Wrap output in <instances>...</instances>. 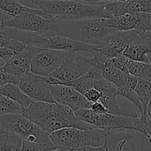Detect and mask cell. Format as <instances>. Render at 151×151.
<instances>
[{
  "mask_svg": "<svg viewBox=\"0 0 151 151\" xmlns=\"http://www.w3.org/2000/svg\"><path fill=\"white\" fill-rule=\"evenodd\" d=\"M22 114L49 134L63 128L93 129V125L81 120L72 109L56 102L32 101L22 109Z\"/></svg>",
  "mask_w": 151,
  "mask_h": 151,
  "instance_id": "1",
  "label": "cell"
},
{
  "mask_svg": "<svg viewBox=\"0 0 151 151\" xmlns=\"http://www.w3.org/2000/svg\"><path fill=\"white\" fill-rule=\"evenodd\" d=\"M50 30L66 37L101 48L114 36L117 29L105 27L100 19H52Z\"/></svg>",
  "mask_w": 151,
  "mask_h": 151,
  "instance_id": "2",
  "label": "cell"
},
{
  "mask_svg": "<svg viewBox=\"0 0 151 151\" xmlns=\"http://www.w3.org/2000/svg\"><path fill=\"white\" fill-rule=\"evenodd\" d=\"M75 114L81 120L84 121L94 128L100 129L131 130L142 133L150 141V114L129 116L124 114L112 113H97L89 109H82L75 111Z\"/></svg>",
  "mask_w": 151,
  "mask_h": 151,
  "instance_id": "3",
  "label": "cell"
},
{
  "mask_svg": "<svg viewBox=\"0 0 151 151\" xmlns=\"http://www.w3.org/2000/svg\"><path fill=\"white\" fill-rule=\"evenodd\" d=\"M111 131L63 128L50 134L55 150H94L104 144Z\"/></svg>",
  "mask_w": 151,
  "mask_h": 151,
  "instance_id": "4",
  "label": "cell"
},
{
  "mask_svg": "<svg viewBox=\"0 0 151 151\" xmlns=\"http://www.w3.org/2000/svg\"><path fill=\"white\" fill-rule=\"evenodd\" d=\"M52 19H105L104 4H94L72 0H32Z\"/></svg>",
  "mask_w": 151,
  "mask_h": 151,
  "instance_id": "5",
  "label": "cell"
},
{
  "mask_svg": "<svg viewBox=\"0 0 151 151\" xmlns=\"http://www.w3.org/2000/svg\"><path fill=\"white\" fill-rule=\"evenodd\" d=\"M0 127L29 142L46 143L51 141L50 134L22 114H10L0 117Z\"/></svg>",
  "mask_w": 151,
  "mask_h": 151,
  "instance_id": "6",
  "label": "cell"
},
{
  "mask_svg": "<svg viewBox=\"0 0 151 151\" xmlns=\"http://www.w3.org/2000/svg\"><path fill=\"white\" fill-rule=\"evenodd\" d=\"M92 66L91 58L76 52L71 53L58 69L43 78L50 85H59L60 82L73 81L83 76Z\"/></svg>",
  "mask_w": 151,
  "mask_h": 151,
  "instance_id": "7",
  "label": "cell"
},
{
  "mask_svg": "<svg viewBox=\"0 0 151 151\" xmlns=\"http://www.w3.org/2000/svg\"><path fill=\"white\" fill-rule=\"evenodd\" d=\"M50 16L42 10L33 8L14 16L10 20L4 21V27L17 28L44 35L50 30Z\"/></svg>",
  "mask_w": 151,
  "mask_h": 151,
  "instance_id": "8",
  "label": "cell"
},
{
  "mask_svg": "<svg viewBox=\"0 0 151 151\" xmlns=\"http://www.w3.org/2000/svg\"><path fill=\"white\" fill-rule=\"evenodd\" d=\"M70 52L42 48L31 60L30 72L41 77L48 76L59 67Z\"/></svg>",
  "mask_w": 151,
  "mask_h": 151,
  "instance_id": "9",
  "label": "cell"
},
{
  "mask_svg": "<svg viewBox=\"0 0 151 151\" xmlns=\"http://www.w3.org/2000/svg\"><path fill=\"white\" fill-rule=\"evenodd\" d=\"M33 45L41 48L61 50L70 53L87 52L94 55L100 50L97 46L86 44L59 35L54 37H46L38 34Z\"/></svg>",
  "mask_w": 151,
  "mask_h": 151,
  "instance_id": "10",
  "label": "cell"
},
{
  "mask_svg": "<svg viewBox=\"0 0 151 151\" xmlns=\"http://www.w3.org/2000/svg\"><path fill=\"white\" fill-rule=\"evenodd\" d=\"M105 27L114 28L117 30L128 31L150 29L151 14L147 13H126L117 16L100 19Z\"/></svg>",
  "mask_w": 151,
  "mask_h": 151,
  "instance_id": "11",
  "label": "cell"
},
{
  "mask_svg": "<svg viewBox=\"0 0 151 151\" xmlns=\"http://www.w3.org/2000/svg\"><path fill=\"white\" fill-rule=\"evenodd\" d=\"M18 86L32 101L55 103L51 92L52 85L43 77L29 73L19 79Z\"/></svg>",
  "mask_w": 151,
  "mask_h": 151,
  "instance_id": "12",
  "label": "cell"
},
{
  "mask_svg": "<svg viewBox=\"0 0 151 151\" xmlns=\"http://www.w3.org/2000/svg\"><path fill=\"white\" fill-rule=\"evenodd\" d=\"M41 49L34 45H27L22 51L15 53L6 60L3 69L15 78L20 79L30 73L31 60Z\"/></svg>",
  "mask_w": 151,
  "mask_h": 151,
  "instance_id": "13",
  "label": "cell"
},
{
  "mask_svg": "<svg viewBox=\"0 0 151 151\" xmlns=\"http://www.w3.org/2000/svg\"><path fill=\"white\" fill-rule=\"evenodd\" d=\"M51 92L55 101L65 105L75 111L78 109H89L91 102L74 88L65 85H52Z\"/></svg>",
  "mask_w": 151,
  "mask_h": 151,
  "instance_id": "14",
  "label": "cell"
},
{
  "mask_svg": "<svg viewBox=\"0 0 151 151\" xmlns=\"http://www.w3.org/2000/svg\"><path fill=\"white\" fill-rule=\"evenodd\" d=\"M93 87L101 93V97L98 102L102 103L108 109L109 113L124 114L116 100V86L103 79L102 77H99L94 80Z\"/></svg>",
  "mask_w": 151,
  "mask_h": 151,
  "instance_id": "15",
  "label": "cell"
},
{
  "mask_svg": "<svg viewBox=\"0 0 151 151\" xmlns=\"http://www.w3.org/2000/svg\"><path fill=\"white\" fill-rule=\"evenodd\" d=\"M138 29L128 31L117 30L114 36L109 43L100 48L99 51L109 58L122 55V52L126 46L138 35Z\"/></svg>",
  "mask_w": 151,
  "mask_h": 151,
  "instance_id": "16",
  "label": "cell"
},
{
  "mask_svg": "<svg viewBox=\"0 0 151 151\" xmlns=\"http://www.w3.org/2000/svg\"><path fill=\"white\" fill-rule=\"evenodd\" d=\"M122 55L129 60L150 63L151 50L144 40L139 35L129 43L122 52Z\"/></svg>",
  "mask_w": 151,
  "mask_h": 151,
  "instance_id": "17",
  "label": "cell"
},
{
  "mask_svg": "<svg viewBox=\"0 0 151 151\" xmlns=\"http://www.w3.org/2000/svg\"><path fill=\"white\" fill-rule=\"evenodd\" d=\"M132 135L124 130L111 131L104 144L94 150H125V145L132 139Z\"/></svg>",
  "mask_w": 151,
  "mask_h": 151,
  "instance_id": "18",
  "label": "cell"
},
{
  "mask_svg": "<svg viewBox=\"0 0 151 151\" xmlns=\"http://www.w3.org/2000/svg\"><path fill=\"white\" fill-rule=\"evenodd\" d=\"M96 67L100 69L102 78L110 82L116 88L125 86L126 84L127 78L129 73H126L123 71L119 70L107 63H104L101 66H96Z\"/></svg>",
  "mask_w": 151,
  "mask_h": 151,
  "instance_id": "19",
  "label": "cell"
},
{
  "mask_svg": "<svg viewBox=\"0 0 151 151\" xmlns=\"http://www.w3.org/2000/svg\"><path fill=\"white\" fill-rule=\"evenodd\" d=\"M0 94L8 97L19 103L22 108H25L32 101L19 87L14 83H7L0 86Z\"/></svg>",
  "mask_w": 151,
  "mask_h": 151,
  "instance_id": "20",
  "label": "cell"
},
{
  "mask_svg": "<svg viewBox=\"0 0 151 151\" xmlns=\"http://www.w3.org/2000/svg\"><path fill=\"white\" fill-rule=\"evenodd\" d=\"M151 81L149 79L138 78V82L134 91L139 98L144 107V114H150ZM142 114V115H143Z\"/></svg>",
  "mask_w": 151,
  "mask_h": 151,
  "instance_id": "21",
  "label": "cell"
},
{
  "mask_svg": "<svg viewBox=\"0 0 151 151\" xmlns=\"http://www.w3.org/2000/svg\"><path fill=\"white\" fill-rule=\"evenodd\" d=\"M126 65L130 75L137 78L151 80L150 63L136 61L127 58Z\"/></svg>",
  "mask_w": 151,
  "mask_h": 151,
  "instance_id": "22",
  "label": "cell"
},
{
  "mask_svg": "<svg viewBox=\"0 0 151 151\" xmlns=\"http://www.w3.org/2000/svg\"><path fill=\"white\" fill-rule=\"evenodd\" d=\"M26 46L25 44L13 38L11 27L6 29H0V47H6L15 53H17L22 51Z\"/></svg>",
  "mask_w": 151,
  "mask_h": 151,
  "instance_id": "23",
  "label": "cell"
},
{
  "mask_svg": "<svg viewBox=\"0 0 151 151\" xmlns=\"http://www.w3.org/2000/svg\"><path fill=\"white\" fill-rule=\"evenodd\" d=\"M22 139L13 133L0 134V150H21Z\"/></svg>",
  "mask_w": 151,
  "mask_h": 151,
  "instance_id": "24",
  "label": "cell"
},
{
  "mask_svg": "<svg viewBox=\"0 0 151 151\" xmlns=\"http://www.w3.org/2000/svg\"><path fill=\"white\" fill-rule=\"evenodd\" d=\"M32 9L24 6L17 0H0V10L13 17Z\"/></svg>",
  "mask_w": 151,
  "mask_h": 151,
  "instance_id": "25",
  "label": "cell"
},
{
  "mask_svg": "<svg viewBox=\"0 0 151 151\" xmlns=\"http://www.w3.org/2000/svg\"><path fill=\"white\" fill-rule=\"evenodd\" d=\"M116 94L125 97V99L129 100L131 103H133L134 106L138 109L140 115H142L144 114V107H143L142 103L140 101L139 98L136 94L134 90L131 89L126 86H125L116 88Z\"/></svg>",
  "mask_w": 151,
  "mask_h": 151,
  "instance_id": "26",
  "label": "cell"
},
{
  "mask_svg": "<svg viewBox=\"0 0 151 151\" xmlns=\"http://www.w3.org/2000/svg\"><path fill=\"white\" fill-rule=\"evenodd\" d=\"M23 108L18 103L0 94V117L10 114H22Z\"/></svg>",
  "mask_w": 151,
  "mask_h": 151,
  "instance_id": "27",
  "label": "cell"
},
{
  "mask_svg": "<svg viewBox=\"0 0 151 151\" xmlns=\"http://www.w3.org/2000/svg\"><path fill=\"white\" fill-rule=\"evenodd\" d=\"M21 150H55V145L51 141L46 143H37L23 140Z\"/></svg>",
  "mask_w": 151,
  "mask_h": 151,
  "instance_id": "28",
  "label": "cell"
},
{
  "mask_svg": "<svg viewBox=\"0 0 151 151\" xmlns=\"http://www.w3.org/2000/svg\"><path fill=\"white\" fill-rule=\"evenodd\" d=\"M19 79L6 72L3 67H0V86L7 83H14L18 85Z\"/></svg>",
  "mask_w": 151,
  "mask_h": 151,
  "instance_id": "29",
  "label": "cell"
},
{
  "mask_svg": "<svg viewBox=\"0 0 151 151\" xmlns=\"http://www.w3.org/2000/svg\"><path fill=\"white\" fill-rule=\"evenodd\" d=\"M83 96L89 102L94 103V102L99 101L100 97H101V93L98 90L92 87V88H90L88 90H86L83 94Z\"/></svg>",
  "mask_w": 151,
  "mask_h": 151,
  "instance_id": "30",
  "label": "cell"
},
{
  "mask_svg": "<svg viewBox=\"0 0 151 151\" xmlns=\"http://www.w3.org/2000/svg\"><path fill=\"white\" fill-rule=\"evenodd\" d=\"M89 109H91L94 112H97V113H109L108 109L100 102L91 103Z\"/></svg>",
  "mask_w": 151,
  "mask_h": 151,
  "instance_id": "31",
  "label": "cell"
},
{
  "mask_svg": "<svg viewBox=\"0 0 151 151\" xmlns=\"http://www.w3.org/2000/svg\"><path fill=\"white\" fill-rule=\"evenodd\" d=\"M15 54L14 52L6 47H0V58L6 61Z\"/></svg>",
  "mask_w": 151,
  "mask_h": 151,
  "instance_id": "32",
  "label": "cell"
},
{
  "mask_svg": "<svg viewBox=\"0 0 151 151\" xmlns=\"http://www.w3.org/2000/svg\"><path fill=\"white\" fill-rule=\"evenodd\" d=\"M137 82H138V78L128 74L125 86L127 87H128L129 88H131V89L134 90V88H135L137 84Z\"/></svg>",
  "mask_w": 151,
  "mask_h": 151,
  "instance_id": "33",
  "label": "cell"
},
{
  "mask_svg": "<svg viewBox=\"0 0 151 151\" xmlns=\"http://www.w3.org/2000/svg\"><path fill=\"white\" fill-rule=\"evenodd\" d=\"M72 1H84V2H88V4H97V2H100V1H126V0H72Z\"/></svg>",
  "mask_w": 151,
  "mask_h": 151,
  "instance_id": "34",
  "label": "cell"
},
{
  "mask_svg": "<svg viewBox=\"0 0 151 151\" xmlns=\"http://www.w3.org/2000/svg\"><path fill=\"white\" fill-rule=\"evenodd\" d=\"M4 19L2 17V11L0 10V29H4Z\"/></svg>",
  "mask_w": 151,
  "mask_h": 151,
  "instance_id": "35",
  "label": "cell"
},
{
  "mask_svg": "<svg viewBox=\"0 0 151 151\" xmlns=\"http://www.w3.org/2000/svg\"><path fill=\"white\" fill-rule=\"evenodd\" d=\"M4 133H6L5 131H4V130H3L2 128H1V127H0V134H4Z\"/></svg>",
  "mask_w": 151,
  "mask_h": 151,
  "instance_id": "36",
  "label": "cell"
},
{
  "mask_svg": "<svg viewBox=\"0 0 151 151\" xmlns=\"http://www.w3.org/2000/svg\"><path fill=\"white\" fill-rule=\"evenodd\" d=\"M29 1H32V0H29Z\"/></svg>",
  "mask_w": 151,
  "mask_h": 151,
  "instance_id": "37",
  "label": "cell"
}]
</instances>
